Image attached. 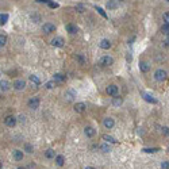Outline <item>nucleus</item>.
Listing matches in <instances>:
<instances>
[{"label": "nucleus", "instance_id": "obj_14", "mask_svg": "<svg viewBox=\"0 0 169 169\" xmlns=\"http://www.w3.org/2000/svg\"><path fill=\"white\" fill-rule=\"evenodd\" d=\"M139 71L143 72V73H146V72L150 71V65H149V62H146V61H141V62H139Z\"/></svg>", "mask_w": 169, "mask_h": 169}, {"label": "nucleus", "instance_id": "obj_30", "mask_svg": "<svg viewBox=\"0 0 169 169\" xmlns=\"http://www.w3.org/2000/svg\"><path fill=\"white\" fill-rule=\"evenodd\" d=\"M7 43V37L4 34H0V46H4Z\"/></svg>", "mask_w": 169, "mask_h": 169}, {"label": "nucleus", "instance_id": "obj_9", "mask_svg": "<svg viewBox=\"0 0 169 169\" xmlns=\"http://www.w3.org/2000/svg\"><path fill=\"white\" fill-rule=\"evenodd\" d=\"M26 87V81L24 80H16L14 83V88L16 89V91H23Z\"/></svg>", "mask_w": 169, "mask_h": 169}, {"label": "nucleus", "instance_id": "obj_6", "mask_svg": "<svg viewBox=\"0 0 169 169\" xmlns=\"http://www.w3.org/2000/svg\"><path fill=\"white\" fill-rule=\"evenodd\" d=\"M39 98H31L30 100H29V103H27V106H29V108H31V110H37L38 107H39Z\"/></svg>", "mask_w": 169, "mask_h": 169}, {"label": "nucleus", "instance_id": "obj_8", "mask_svg": "<svg viewBox=\"0 0 169 169\" xmlns=\"http://www.w3.org/2000/svg\"><path fill=\"white\" fill-rule=\"evenodd\" d=\"M85 108H87L85 103H76L75 107H73L75 112H77V114H83V112L85 111Z\"/></svg>", "mask_w": 169, "mask_h": 169}, {"label": "nucleus", "instance_id": "obj_18", "mask_svg": "<svg viewBox=\"0 0 169 169\" xmlns=\"http://www.w3.org/2000/svg\"><path fill=\"white\" fill-rule=\"evenodd\" d=\"M122 103H123V99L120 98V96H118V95L112 96V104H114L115 107H119Z\"/></svg>", "mask_w": 169, "mask_h": 169}, {"label": "nucleus", "instance_id": "obj_25", "mask_svg": "<svg viewBox=\"0 0 169 169\" xmlns=\"http://www.w3.org/2000/svg\"><path fill=\"white\" fill-rule=\"evenodd\" d=\"M45 157L46 158H54L56 157V151L53 149H48V150L45 151Z\"/></svg>", "mask_w": 169, "mask_h": 169}, {"label": "nucleus", "instance_id": "obj_29", "mask_svg": "<svg viewBox=\"0 0 169 169\" xmlns=\"http://www.w3.org/2000/svg\"><path fill=\"white\" fill-rule=\"evenodd\" d=\"M100 150H103L104 153H108V151L111 150V147H110L108 143H103V145H100Z\"/></svg>", "mask_w": 169, "mask_h": 169}, {"label": "nucleus", "instance_id": "obj_41", "mask_svg": "<svg viewBox=\"0 0 169 169\" xmlns=\"http://www.w3.org/2000/svg\"><path fill=\"white\" fill-rule=\"evenodd\" d=\"M38 3H50V0H37Z\"/></svg>", "mask_w": 169, "mask_h": 169}, {"label": "nucleus", "instance_id": "obj_42", "mask_svg": "<svg viewBox=\"0 0 169 169\" xmlns=\"http://www.w3.org/2000/svg\"><path fill=\"white\" fill-rule=\"evenodd\" d=\"M164 45L169 48V38H168V39H165V41H164Z\"/></svg>", "mask_w": 169, "mask_h": 169}, {"label": "nucleus", "instance_id": "obj_16", "mask_svg": "<svg viewBox=\"0 0 169 169\" xmlns=\"http://www.w3.org/2000/svg\"><path fill=\"white\" fill-rule=\"evenodd\" d=\"M99 46H100V49L108 50L110 48H111V42H110L108 39H102L100 41V43H99Z\"/></svg>", "mask_w": 169, "mask_h": 169}, {"label": "nucleus", "instance_id": "obj_39", "mask_svg": "<svg viewBox=\"0 0 169 169\" xmlns=\"http://www.w3.org/2000/svg\"><path fill=\"white\" fill-rule=\"evenodd\" d=\"M31 19H33V20H35V23H37V22H39V16H38V15H33Z\"/></svg>", "mask_w": 169, "mask_h": 169}, {"label": "nucleus", "instance_id": "obj_28", "mask_svg": "<svg viewBox=\"0 0 169 169\" xmlns=\"http://www.w3.org/2000/svg\"><path fill=\"white\" fill-rule=\"evenodd\" d=\"M142 151H145V153H157V151H160V149L158 147H145Z\"/></svg>", "mask_w": 169, "mask_h": 169}, {"label": "nucleus", "instance_id": "obj_15", "mask_svg": "<svg viewBox=\"0 0 169 169\" xmlns=\"http://www.w3.org/2000/svg\"><path fill=\"white\" fill-rule=\"evenodd\" d=\"M142 98L146 100L147 103H151V104H157V99L156 98H153L151 95L149 94H145V92H142Z\"/></svg>", "mask_w": 169, "mask_h": 169}, {"label": "nucleus", "instance_id": "obj_31", "mask_svg": "<svg viewBox=\"0 0 169 169\" xmlns=\"http://www.w3.org/2000/svg\"><path fill=\"white\" fill-rule=\"evenodd\" d=\"M45 87H46V88L48 89H52V88H54V87H56V81H48V83H46V84H45Z\"/></svg>", "mask_w": 169, "mask_h": 169}, {"label": "nucleus", "instance_id": "obj_12", "mask_svg": "<svg viewBox=\"0 0 169 169\" xmlns=\"http://www.w3.org/2000/svg\"><path fill=\"white\" fill-rule=\"evenodd\" d=\"M84 134L87 135L88 138H92L95 137V134H96V130L94 129V127H91V126H87L84 129Z\"/></svg>", "mask_w": 169, "mask_h": 169}, {"label": "nucleus", "instance_id": "obj_7", "mask_svg": "<svg viewBox=\"0 0 169 169\" xmlns=\"http://www.w3.org/2000/svg\"><path fill=\"white\" fill-rule=\"evenodd\" d=\"M4 125L7 126V127H14V126L16 125V118L12 115H8V116H5V119H4Z\"/></svg>", "mask_w": 169, "mask_h": 169}, {"label": "nucleus", "instance_id": "obj_36", "mask_svg": "<svg viewBox=\"0 0 169 169\" xmlns=\"http://www.w3.org/2000/svg\"><path fill=\"white\" fill-rule=\"evenodd\" d=\"M162 18H164V22H165V23H168V24H169V12H165Z\"/></svg>", "mask_w": 169, "mask_h": 169}, {"label": "nucleus", "instance_id": "obj_3", "mask_svg": "<svg viewBox=\"0 0 169 169\" xmlns=\"http://www.w3.org/2000/svg\"><path fill=\"white\" fill-rule=\"evenodd\" d=\"M50 43L54 48H62L64 45H65V41H64L62 37H56V38H53V39L50 41Z\"/></svg>", "mask_w": 169, "mask_h": 169}, {"label": "nucleus", "instance_id": "obj_10", "mask_svg": "<svg viewBox=\"0 0 169 169\" xmlns=\"http://www.w3.org/2000/svg\"><path fill=\"white\" fill-rule=\"evenodd\" d=\"M10 88H11V84H10L8 80H0V91L7 92Z\"/></svg>", "mask_w": 169, "mask_h": 169}, {"label": "nucleus", "instance_id": "obj_4", "mask_svg": "<svg viewBox=\"0 0 169 169\" xmlns=\"http://www.w3.org/2000/svg\"><path fill=\"white\" fill-rule=\"evenodd\" d=\"M42 31L45 34H52V33L56 31V24H53V23H45L42 26Z\"/></svg>", "mask_w": 169, "mask_h": 169}, {"label": "nucleus", "instance_id": "obj_20", "mask_svg": "<svg viewBox=\"0 0 169 169\" xmlns=\"http://www.w3.org/2000/svg\"><path fill=\"white\" fill-rule=\"evenodd\" d=\"M54 81H57V83H65L67 81V76L61 75V73H57V75H54Z\"/></svg>", "mask_w": 169, "mask_h": 169}, {"label": "nucleus", "instance_id": "obj_43", "mask_svg": "<svg viewBox=\"0 0 169 169\" xmlns=\"http://www.w3.org/2000/svg\"><path fill=\"white\" fill-rule=\"evenodd\" d=\"M85 169H95V168H94V166H87Z\"/></svg>", "mask_w": 169, "mask_h": 169}, {"label": "nucleus", "instance_id": "obj_1", "mask_svg": "<svg viewBox=\"0 0 169 169\" xmlns=\"http://www.w3.org/2000/svg\"><path fill=\"white\" fill-rule=\"evenodd\" d=\"M114 64V58L111 56H104V57L100 58V61H99V65H102V67H110Z\"/></svg>", "mask_w": 169, "mask_h": 169}, {"label": "nucleus", "instance_id": "obj_17", "mask_svg": "<svg viewBox=\"0 0 169 169\" xmlns=\"http://www.w3.org/2000/svg\"><path fill=\"white\" fill-rule=\"evenodd\" d=\"M65 29H67V31L69 33V34H76V33H77V27H76L75 24H72V23H68L67 26H65Z\"/></svg>", "mask_w": 169, "mask_h": 169}, {"label": "nucleus", "instance_id": "obj_13", "mask_svg": "<svg viewBox=\"0 0 169 169\" xmlns=\"http://www.w3.org/2000/svg\"><path fill=\"white\" fill-rule=\"evenodd\" d=\"M12 154H14V158H15V161H22L23 157H24L23 151L19 150V149H15V150L12 151Z\"/></svg>", "mask_w": 169, "mask_h": 169}, {"label": "nucleus", "instance_id": "obj_37", "mask_svg": "<svg viewBox=\"0 0 169 169\" xmlns=\"http://www.w3.org/2000/svg\"><path fill=\"white\" fill-rule=\"evenodd\" d=\"M76 10H77V12H84V7L83 5H76Z\"/></svg>", "mask_w": 169, "mask_h": 169}, {"label": "nucleus", "instance_id": "obj_5", "mask_svg": "<svg viewBox=\"0 0 169 169\" xmlns=\"http://www.w3.org/2000/svg\"><path fill=\"white\" fill-rule=\"evenodd\" d=\"M118 85H115V84H110L108 87L106 88V92H107V95H110V96H115V95H118Z\"/></svg>", "mask_w": 169, "mask_h": 169}, {"label": "nucleus", "instance_id": "obj_40", "mask_svg": "<svg viewBox=\"0 0 169 169\" xmlns=\"http://www.w3.org/2000/svg\"><path fill=\"white\" fill-rule=\"evenodd\" d=\"M77 60H79V61H80L81 64H84V58L81 57V56H77Z\"/></svg>", "mask_w": 169, "mask_h": 169}, {"label": "nucleus", "instance_id": "obj_38", "mask_svg": "<svg viewBox=\"0 0 169 169\" xmlns=\"http://www.w3.org/2000/svg\"><path fill=\"white\" fill-rule=\"evenodd\" d=\"M49 5L52 7V8H57V7H58V4H57V3H53V1H50V3H49Z\"/></svg>", "mask_w": 169, "mask_h": 169}, {"label": "nucleus", "instance_id": "obj_22", "mask_svg": "<svg viewBox=\"0 0 169 169\" xmlns=\"http://www.w3.org/2000/svg\"><path fill=\"white\" fill-rule=\"evenodd\" d=\"M116 7H118L116 0H108V1H107V8L108 10H115Z\"/></svg>", "mask_w": 169, "mask_h": 169}, {"label": "nucleus", "instance_id": "obj_24", "mask_svg": "<svg viewBox=\"0 0 169 169\" xmlns=\"http://www.w3.org/2000/svg\"><path fill=\"white\" fill-rule=\"evenodd\" d=\"M8 22V15L7 14H0V26H4Z\"/></svg>", "mask_w": 169, "mask_h": 169}, {"label": "nucleus", "instance_id": "obj_32", "mask_svg": "<svg viewBox=\"0 0 169 169\" xmlns=\"http://www.w3.org/2000/svg\"><path fill=\"white\" fill-rule=\"evenodd\" d=\"M24 151H27V153H33V146L30 145V143H24Z\"/></svg>", "mask_w": 169, "mask_h": 169}, {"label": "nucleus", "instance_id": "obj_2", "mask_svg": "<svg viewBox=\"0 0 169 169\" xmlns=\"http://www.w3.org/2000/svg\"><path fill=\"white\" fill-rule=\"evenodd\" d=\"M166 76H168V73H166L164 69H157V71L154 72V79H156L157 81H164L165 79H166Z\"/></svg>", "mask_w": 169, "mask_h": 169}, {"label": "nucleus", "instance_id": "obj_11", "mask_svg": "<svg viewBox=\"0 0 169 169\" xmlns=\"http://www.w3.org/2000/svg\"><path fill=\"white\" fill-rule=\"evenodd\" d=\"M114 125H115V122H114V119L112 118H106V119L103 120V126L106 127V129H112L114 127Z\"/></svg>", "mask_w": 169, "mask_h": 169}, {"label": "nucleus", "instance_id": "obj_46", "mask_svg": "<svg viewBox=\"0 0 169 169\" xmlns=\"http://www.w3.org/2000/svg\"><path fill=\"white\" fill-rule=\"evenodd\" d=\"M166 1H168V3H169V0H166Z\"/></svg>", "mask_w": 169, "mask_h": 169}, {"label": "nucleus", "instance_id": "obj_33", "mask_svg": "<svg viewBox=\"0 0 169 169\" xmlns=\"http://www.w3.org/2000/svg\"><path fill=\"white\" fill-rule=\"evenodd\" d=\"M96 10H98V11H99V14H100V15H102L103 18H107V14L104 12V10H103L102 7H96Z\"/></svg>", "mask_w": 169, "mask_h": 169}, {"label": "nucleus", "instance_id": "obj_27", "mask_svg": "<svg viewBox=\"0 0 169 169\" xmlns=\"http://www.w3.org/2000/svg\"><path fill=\"white\" fill-rule=\"evenodd\" d=\"M161 31H162V34L166 37H169V24L168 23H164L162 24V27H161Z\"/></svg>", "mask_w": 169, "mask_h": 169}, {"label": "nucleus", "instance_id": "obj_19", "mask_svg": "<svg viewBox=\"0 0 169 169\" xmlns=\"http://www.w3.org/2000/svg\"><path fill=\"white\" fill-rule=\"evenodd\" d=\"M65 98H67V100L68 102H72V100H73V99L76 98V92L75 91H67V92H65Z\"/></svg>", "mask_w": 169, "mask_h": 169}, {"label": "nucleus", "instance_id": "obj_35", "mask_svg": "<svg viewBox=\"0 0 169 169\" xmlns=\"http://www.w3.org/2000/svg\"><path fill=\"white\" fill-rule=\"evenodd\" d=\"M161 168H162V169H169V162H168V161L161 162Z\"/></svg>", "mask_w": 169, "mask_h": 169}, {"label": "nucleus", "instance_id": "obj_34", "mask_svg": "<svg viewBox=\"0 0 169 169\" xmlns=\"http://www.w3.org/2000/svg\"><path fill=\"white\" fill-rule=\"evenodd\" d=\"M161 133L164 134V135H166V137H169V127H162V129H161Z\"/></svg>", "mask_w": 169, "mask_h": 169}, {"label": "nucleus", "instance_id": "obj_44", "mask_svg": "<svg viewBox=\"0 0 169 169\" xmlns=\"http://www.w3.org/2000/svg\"><path fill=\"white\" fill-rule=\"evenodd\" d=\"M16 169H26V168H24V166H18Z\"/></svg>", "mask_w": 169, "mask_h": 169}, {"label": "nucleus", "instance_id": "obj_23", "mask_svg": "<svg viewBox=\"0 0 169 169\" xmlns=\"http://www.w3.org/2000/svg\"><path fill=\"white\" fill-rule=\"evenodd\" d=\"M29 79H30V81H31L34 85H41V80H39V77H38V76L31 75L30 77H29Z\"/></svg>", "mask_w": 169, "mask_h": 169}, {"label": "nucleus", "instance_id": "obj_26", "mask_svg": "<svg viewBox=\"0 0 169 169\" xmlns=\"http://www.w3.org/2000/svg\"><path fill=\"white\" fill-rule=\"evenodd\" d=\"M56 164H57L58 166H62V165L65 164V158H64V156H56Z\"/></svg>", "mask_w": 169, "mask_h": 169}, {"label": "nucleus", "instance_id": "obj_21", "mask_svg": "<svg viewBox=\"0 0 169 169\" xmlns=\"http://www.w3.org/2000/svg\"><path fill=\"white\" fill-rule=\"evenodd\" d=\"M102 138L104 139V141H106L107 143H116V142H118V141H116L114 137H111V135H107V134H104Z\"/></svg>", "mask_w": 169, "mask_h": 169}, {"label": "nucleus", "instance_id": "obj_45", "mask_svg": "<svg viewBox=\"0 0 169 169\" xmlns=\"http://www.w3.org/2000/svg\"><path fill=\"white\" fill-rule=\"evenodd\" d=\"M1 168H3V164H1V162H0V169H1Z\"/></svg>", "mask_w": 169, "mask_h": 169}]
</instances>
